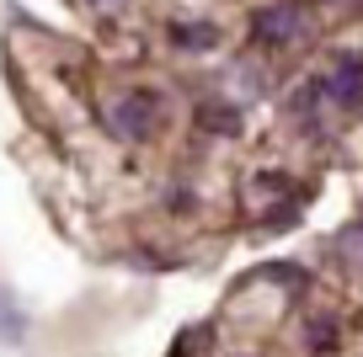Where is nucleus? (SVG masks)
<instances>
[{
  "label": "nucleus",
  "instance_id": "1",
  "mask_svg": "<svg viewBox=\"0 0 363 357\" xmlns=\"http://www.w3.org/2000/svg\"><path fill=\"white\" fill-rule=\"evenodd\" d=\"M166 123V96L155 86H113L102 96V128L123 144H145Z\"/></svg>",
  "mask_w": 363,
  "mask_h": 357
},
{
  "label": "nucleus",
  "instance_id": "2",
  "mask_svg": "<svg viewBox=\"0 0 363 357\" xmlns=\"http://www.w3.org/2000/svg\"><path fill=\"white\" fill-rule=\"evenodd\" d=\"M251 33H257V43H267V48H289L299 33H305V16H299L294 0H278V6H262L257 11Z\"/></svg>",
  "mask_w": 363,
  "mask_h": 357
},
{
  "label": "nucleus",
  "instance_id": "3",
  "mask_svg": "<svg viewBox=\"0 0 363 357\" xmlns=\"http://www.w3.org/2000/svg\"><path fill=\"white\" fill-rule=\"evenodd\" d=\"M171 48L177 54H208V48H219V33L203 22H177L171 27Z\"/></svg>",
  "mask_w": 363,
  "mask_h": 357
},
{
  "label": "nucleus",
  "instance_id": "4",
  "mask_svg": "<svg viewBox=\"0 0 363 357\" xmlns=\"http://www.w3.org/2000/svg\"><path fill=\"white\" fill-rule=\"evenodd\" d=\"M326 91L342 101V107H358V101H363V69L352 64V59H342V64H337V75L326 80Z\"/></svg>",
  "mask_w": 363,
  "mask_h": 357
},
{
  "label": "nucleus",
  "instance_id": "5",
  "mask_svg": "<svg viewBox=\"0 0 363 357\" xmlns=\"http://www.w3.org/2000/svg\"><path fill=\"white\" fill-rule=\"evenodd\" d=\"M305 346L310 352H331L337 346V314H310V325H305Z\"/></svg>",
  "mask_w": 363,
  "mask_h": 357
},
{
  "label": "nucleus",
  "instance_id": "6",
  "mask_svg": "<svg viewBox=\"0 0 363 357\" xmlns=\"http://www.w3.org/2000/svg\"><path fill=\"white\" fill-rule=\"evenodd\" d=\"M22 336H27V320H22V310H16L6 293H0V341L6 346H22Z\"/></svg>",
  "mask_w": 363,
  "mask_h": 357
},
{
  "label": "nucleus",
  "instance_id": "7",
  "mask_svg": "<svg viewBox=\"0 0 363 357\" xmlns=\"http://www.w3.org/2000/svg\"><path fill=\"white\" fill-rule=\"evenodd\" d=\"M91 6H96V11H107V16H113V11H123L128 0H91Z\"/></svg>",
  "mask_w": 363,
  "mask_h": 357
}]
</instances>
